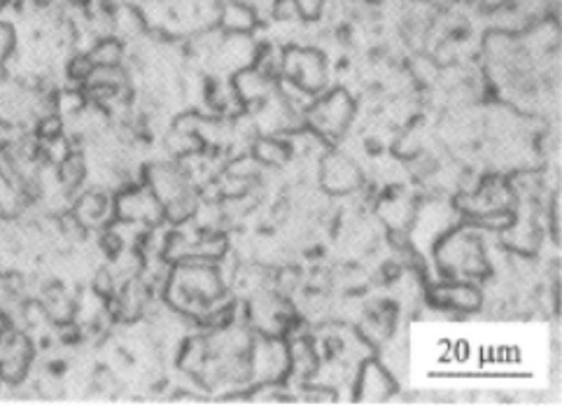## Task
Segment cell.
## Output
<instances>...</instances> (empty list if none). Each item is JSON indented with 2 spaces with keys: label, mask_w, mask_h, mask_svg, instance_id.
Returning <instances> with one entry per match:
<instances>
[{
  "label": "cell",
  "mask_w": 562,
  "mask_h": 406,
  "mask_svg": "<svg viewBox=\"0 0 562 406\" xmlns=\"http://www.w3.org/2000/svg\"><path fill=\"white\" fill-rule=\"evenodd\" d=\"M435 257L439 269L456 281L481 279L488 273V257L481 238L464 227L448 229L435 244Z\"/></svg>",
  "instance_id": "1"
},
{
  "label": "cell",
  "mask_w": 562,
  "mask_h": 406,
  "mask_svg": "<svg viewBox=\"0 0 562 406\" xmlns=\"http://www.w3.org/2000/svg\"><path fill=\"white\" fill-rule=\"evenodd\" d=\"M355 117V101L346 89H334L327 97L315 99L304 113V120L315 134L325 138H339L348 132Z\"/></svg>",
  "instance_id": "2"
},
{
  "label": "cell",
  "mask_w": 562,
  "mask_h": 406,
  "mask_svg": "<svg viewBox=\"0 0 562 406\" xmlns=\"http://www.w3.org/2000/svg\"><path fill=\"white\" fill-rule=\"evenodd\" d=\"M250 362V383L255 385H276L290 374V346L283 337L259 335L252 341L248 353Z\"/></svg>",
  "instance_id": "3"
},
{
  "label": "cell",
  "mask_w": 562,
  "mask_h": 406,
  "mask_svg": "<svg viewBox=\"0 0 562 406\" xmlns=\"http://www.w3.org/2000/svg\"><path fill=\"white\" fill-rule=\"evenodd\" d=\"M35 348L26 329L3 323L0 325V381L8 385L22 383L33 364Z\"/></svg>",
  "instance_id": "4"
},
{
  "label": "cell",
  "mask_w": 562,
  "mask_h": 406,
  "mask_svg": "<svg viewBox=\"0 0 562 406\" xmlns=\"http://www.w3.org/2000/svg\"><path fill=\"white\" fill-rule=\"evenodd\" d=\"M115 219L117 223L138 225L145 229L161 227L166 223L161 201L147 184H128L115 196Z\"/></svg>",
  "instance_id": "5"
},
{
  "label": "cell",
  "mask_w": 562,
  "mask_h": 406,
  "mask_svg": "<svg viewBox=\"0 0 562 406\" xmlns=\"http://www.w3.org/2000/svg\"><path fill=\"white\" fill-rule=\"evenodd\" d=\"M280 76L296 84L306 94H321L327 84V61L317 49L308 47H288L283 49V68Z\"/></svg>",
  "instance_id": "6"
},
{
  "label": "cell",
  "mask_w": 562,
  "mask_h": 406,
  "mask_svg": "<svg viewBox=\"0 0 562 406\" xmlns=\"http://www.w3.org/2000/svg\"><path fill=\"white\" fill-rule=\"evenodd\" d=\"M250 325L265 337H283L290 320V311L285 302L271 292L259 290L248 304Z\"/></svg>",
  "instance_id": "7"
},
{
  "label": "cell",
  "mask_w": 562,
  "mask_h": 406,
  "mask_svg": "<svg viewBox=\"0 0 562 406\" xmlns=\"http://www.w3.org/2000/svg\"><path fill=\"white\" fill-rule=\"evenodd\" d=\"M232 84L240 105L246 110H255L257 105L269 101L278 91V84L273 82V78L255 66L234 72Z\"/></svg>",
  "instance_id": "8"
},
{
  "label": "cell",
  "mask_w": 562,
  "mask_h": 406,
  "mask_svg": "<svg viewBox=\"0 0 562 406\" xmlns=\"http://www.w3.org/2000/svg\"><path fill=\"white\" fill-rule=\"evenodd\" d=\"M395 391L397 383L381 362L369 360L362 364L358 385H355V393H358L360 402H385L395 395Z\"/></svg>",
  "instance_id": "9"
},
{
  "label": "cell",
  "mask_w": 562,
  "mask_h": 406,
  "mask_svg": "<svg viewBox=\"0 0 562 406\" xmlns=\"http://www.w3.org/2000/svg\"><path fill=\"white\" fill-rule=\"evenodd\" d=\"M323 188L331 194H348L360 184V169L344 155H329L323 161Z\"/></svg>",
  "instance_id": "10"
},
{
  "label": "cell",
  "mask_w": 562,
  "mask_h": 406,
  "mask_svg": "<svg viewBox=\"0 0 562 406\" xmlns=\"http://www.w3.org/2000/svg\"><path fill=\"white\" fill-rule=\"evenodd\" d=\"M72 217L78 219L80 227H101L115 217V203H112L103 192L89 190L75 201Z\"/></svg>",
  "instance_id": "11"
},
{
  "label": "cell",
  "mask_w": 562,
  "mask_h": 406,
  "mask_svg": "<svg viewBox=\"0 0 562 406\" xmlns=\"http://www.w3.org/2000/svg\"><path fill=\"white\" fill-rule=\"evenodd\" d=\"M215 24L222 33H252L259 24V16L255 8L243 3V0H222Z\"/></svg>",
  "instance_id": "12"
},
{
  "label": "cell",
  "mask_w": 562,
  "mask_h": 406,
  "mask_svg": "<svg viewBox=\"0 0 562 406\" xmlns=\"http://www.w3.org/2000/svg\"><path fill=\"white\" fill-rule=\"evenodd\" d=\"M435 300L456 311H474L481 306V292L467 281H451L435 287Z\"/></svg>",
  "instance_id": "13"
},
{
  "label": "cell",
  "mask_w": 562,
  "mask_h": 406,
  "mask_svg": "<svg viewBox=\"0 0 562 406\" xmlns=\"http://www.w3.org/2000/svg\"><path fill=\"white\" fill-rule=\"evenodd\" d=\"M37 300L43 302L47 316L52 323L66 325L78 313V300H72V294L64 285H47L37 294Z\"/></svg>",
  "instance_id": "14"
},
{
  "label": "cell",
  "mask_w": 562,
  "mask_h": 406,
  "mask_svg": "<svg viewBox=\"0 0 562 406\" xmlns=\"http://www.w3.org/2000/svg\"><path fill=\"white\" fill-rule=\"evenodd\" d=\"M87 59L91 61V66H122L124 64V43L120 38H115V35H108V38H99L97 43H93L87 52Z\"/></svg>",
  "instance_id": "15"
},
{
  "label": "cell",
  "mask_w": 562,
  "mask_h": 406,
  "mask_svg": "<svg viewBox=\"0 0 562 406\" xmlns=\"http://www.w3.org/2000/svg\"><path fill=\"white\" fill-rule=\"evenodd\" d=\"M252 159L259 166H283L290 159V147L276 136H259L252 143Z\"/></svg>",
  "instance_id": "16"
},
{
  "label": "cell",
  "mask_w": 562,
  "mask_h": 406,
  "mask_svg": "<svg viewBox=\"0 0 562 406\" xmlns=\"http://www.w3.org/2000/svg\"><path fill=\"white\" fill-rule=\"evenodd\" d=\"M56 178H59L61 188L66 192L80 188V184L85 182L87 178V161H85V155H78V153H70L59 166H56Z\"/></svg>",
  "instance_id": "17"
},
{
  "label": "cell",
  "mask_w": 562,
  "mask_h": 406,
  "mask_svg": "<svg viewBox=\"0 0 562 406\" xmlns=\"http://www.w3.org/2000/svg\"><path fill=\"white\" fill-rule=\"evenodd\" d=\"M16 54V31L10 22L0 20V72H5Z\"/></svg>",
  "instance_id": "18"
},
{
  "label": "cell",
  "mask_w": 562,
  "mask_h": 406,
  "mask_svg": "<svg viewBox=\"0 0 562 406\" xmlns=\"http://www.w3.org/2000/svg\"><path fill=\"white\" fill-rule=\"evenodd\" d=\"M479 3L488 5L491 10H497V8H504V3H507V0H479Z\"/></svg>",
  "instance_id": "19"
},
{
  "label": "cell",
  "mask_w": 562,
  "mask_h": 406,
  "mask_svg": "<svg viewBox=\"0 0 562 406\" xmlns=\"http://www.w3.org/2000/svg\"><path fill=\"white\" fill-rule=\"evenodd\" d=\"M10 3V0H0V12H3L5 10V5Z\"/></svg>",
  "instance_id": "20"
}]
</instances>
